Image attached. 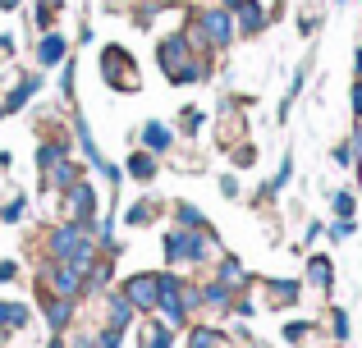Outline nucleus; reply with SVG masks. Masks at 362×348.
Listing matches in <instances>:
<instances>
[{"label":"nucleus","mask_w":362,"mask_h":348,"mask_svg":"<svg viewBox=\"0 0 362 348\" xmlns=\"http://www.w3.org/2000/svg\"><path fill=\"white\" fill-rule=\"evenodd\" d=\"M221 252H225V243L216 234V224H206V229H179V224H170L160 234V257H165L170 270H211L221 261Z\"/></svg>","instance_id":"1"},{"label":"nucleus","mask_w":362,"mask_h":348,"mask_svg":"<svg viewBox=\"0 0 362 348\" xmlns=\"http://www.w3.org/2000/svg\"><path fill=\"white\" fill-rule=\"evenodd\" d=\"M156 69L170 88H193V83H206L216 73V55H197L184 28H175L156 42Z\"/></svg>","instance_id":"2"},{"label":"nucleus","mask_w":362,"mask_h":348,"mask_svg":"<svg viewBox=\"0 0 362 348\" xmlns=\"http://www.w3.org/2000/svg\"><path fill=\"white\" fill-rule=\"evenodd\" d=\"M42 257L46 261H64V266H74V270L88 275L92 261L101 257V248H97V234L92 229H83V224H74V220H60V224H51V229L42 234Z\"/></svg>","instance_id":"3"},{"label":"nucleus","mask_w":362,"mask_h":348,"mask_svg":"<svg viewBox=\"0 0 362 348\" xmlns=\"http://www.w3.org/2000/svg\"><path fill=\"white\" fill-rule=\"evenodd\" d=\"M101 83H106V88H115L119 97L142 92V69H138V60H133L129 46H119V42H106V46H101Z\"/></svg>","instance_id":"4"},{"label":"nucleus","mask_w":362,"mask_h":348,"mask_svg":"<svg viewBox=\"0 0 362 348\" xmlns=\"http://www.w3.org/2000/svg\"><path fill=\"white\" fill-rule=\"evenodd\" d=\"M37 298H74V303H83L88 298V280H83V270L64 266V261H42L37 266Z\"/></svg>","instance_id":"5"},{"label":"nucleus","mask_w":362,"mask_h":348,"mask_svg":"<svg viewBox=\"0 0 362 348\" xmlns=\"http://www.w3.org/2000/svg\"><path fill=\"white\" fill-rule=\"evenodd\" d=\"M156 316L165 325H175V330H188L193 325V316H188L184 307V275L179 270H156Z\"/></svg>","instance_id":"6"},{"label":"nucleus","mask_w":362,"mask_h":348,"mask_svg":"<svg viewBox=\"0 0 362 348\" xmlns=\"http://www.w3.org/2000/svg\"><path fill=\"white\" fill-rule=\"evenodd\" d=\"M64 220L83 224V229H97V220H101V193H97L92 179H78V184L64 193Z\"/></svg>","instance_id":"7"},{"label":"nucleus","mask_w":362,"mask_h":348,"mask_svg":"<svg viewBox=\"0 0 362 348\" xmlns=\"http://www.w3.org/2000/svg\"><path fill=\"white\" fill-rule=\"evenodd\" d=\"M303 280H293V275H266L262 280V303L271 307V312H293V307L303 303Z\"/></svg>","instance_id":"8"},{"label":"nucleus","mask_w":362,"mask_h":348,"mask_svg":"<svg viewBox=\"0 0 362 348\" xmlns=\"http://www.w3.org/2000/svg\"><path fill=\"white\" fill-rule=\"evenodd\" d=\"M115 289L133 303V312H138V316L156 312V270H133V275H124Z\"/></svg>","instance_id":"9"},{"label":"nucleus","mask_w":362,"mask_h":348,"mask_svg":"<svg viewBox=\"0 0 362 348\" xmlns=\"http://www.w3.org/2000/svg\"><path fill=\"white\" fill-rule=\"evenodd\" d=\"M78 179H88V161H78V156H64L60 165H51L46 174H37V188L42 193H55V197H64Z\"/></svg>","instance_id":"10"},{"label":"nucleus","mask_w":362,"mask_h":348,"mask_svg":"<svg viewBox=\"0 0 362 348\" xmlns=\"http://www.w3.org/2000/svg\"><path fill=\"white\" fill-rule=\"evenodd\" d=\"M42 88H46V73H42V69H28V73H18V78H14V88H9L5 97H0V110H5V119L33 106V97H37Z\"/></svg>","instance_id":"11"},{"label":"nucleus","mask_w":362,"mask_h":348,"mask_svg":"<svg viewBox=\"0 0 362 348\" xmlns=\"http://www.w3.org/2000/svg\"><path fill=\"white\" fill-rule=\"evenodd\" d=\"M33 60L42 73L60 69L64 60H69V37L60 32V28H51V32H37V46H33Z\"/></svg>","instance_id":"12"},{"label":"nucleus","mask_w":362,"mask_h":348,"mask_svg":"<svg viewBox=\"0 0 362 348\" xmlns=\"http://www.w3.org/2000/svg\"><path fill=\"white\" fill-rule=\"evenodd\" d=\"M64 156H74V133H37V152H33L37 174H46L51 165H60Z\"/></svg>","instance_id":"13"},{"label":"nucleus","mask_w":362,"mask_h":348,"mask_svg":"<svg viewBox=\"0 0 362 348\" xmlns=\"http://www.w3.org/2000/svg\"><path fill=\"white\" fill-rule=\"evenodd\" d=\"M175 143H179V133H175V124H165V119H147V124L138 128V147L151 152V156H170Z\"/></svg>","instance_id":"14"},{"label":"nucleus","mask_w":362,"mask_h":348,"mask_svg":"<svg viewBox=\"0 0 362 348\" xmlns=\"http://www.w3.org/2000/svg\"><path fill=\"white\" fill-rule=\"evenodd\" d=\"M234 14V28H239L243 42H252V37H262L266 28H271V9L262 5V0H243L239 9H230Z\"/></svg>","instance_id":"15"},{"label":"nucleus","mask_w":362,"mask_h":348,"mask_svg":"<svg viewBox=\"0 0 362 348\" xmlns=\"http://www.w3.org/2000/svg\"><path fill=\"white\" fill-rule=\"evenodd\" d=\"M197 284H202V312L206 316H234V298L239 294H234L230 284H221L216 275H202Z\"/></svg>","instance_id":"16"},{"label":"nucleus","mask_w":362,"mask_h":348,"mask_svg":"<svg viewBox=\"0 0 362 348\" xmlns=\"http://www.w3.org/2000/svg\"><path fill=\"white\" fill-rule=\"evenodd\" d=\"M303 284L317 289L321 298H330V289H335V261H330V252H312L308 266H303Z\"/></svg>","instance_id":"17"},{"label":"nucleus","mask_w":362,"mask_h":348,"mask_svg":"<svg viewBox=\"0 0 362 348\" xmlns=\"http://www.w3.org/2000/svg\"><path fill=\"white\" fill-rule=\"evenodd\" d=\"M211 275L221 280V284H230L234 294H247V289H257V280L247 275V266H243L239 257H234V252H221V261L211 266Z\"/></svg>","instance_id":"18"},{"label":"nucleus","mask_w":362,"mask_h":348,"mask_svg":"<svg viewBox=\"0 0 362 348\" xmlns=\"http://www.w3.org/2000/svg\"><path fill=\"white\" fill-rule=\"evenodd\" d=\"M69 133H74V143H78L83 161H88L92 170H101V165H106V156H101V147H97V138H92V124H88V115H83V110H74Z\"/></svg>","instance_id":"19"},{"label":"nucleus","mask_w":362,"mask_h":348,"mask_svg":"<svg viewBox=\"0 0 362 348\" xmlns=\"http://www.w3.org/2000/svg\"><path fill=\"white\" fill-rule=\"evenodd\" d=\"M289 184H293V152H284V156H280V170H275V174H271V179H266V184L252 193V206H271V202H275V197H280Z\"/></svg>","instance_id":"20"},{"label":"nucleus","mask_w":362,"mask_h":348,"mask_svg":"<svg viewBox=\"0 0 362 348\" xmlns=\"http://www.w3.org/2000/svg\"><path fill=\"white\" fill-rule=\"evenodd\" d=\"M175 325H165L156 312L151 316H138V348H175Z\"/></svg>","instance_id":"21"},{"label":"nucleus","mask_w":362,"mask_h":348,"mask_svg":"<svg viewBox=\"0 0 362 348\" xmlns=\"http://www.w3.org/2000/svg\"><path fill=\"white\" fill-rule=\"evenodd\" d=\"M74 316H78V303H74V298H51V294L42 298V321L51 325V335H64L74 325Z\"/></svg>","instance_id":"22"},{"label":"nucleus","mask_w":362,"mask_h":348,"mask_svg":"<svg viewBox=\"0 0 362 348\" xmlns=\"http://www.w3.org/2000/svg\"><path fill=\"white\" fill-rule=\"evenodd\" d=\"M165 211H170V202H160V197L147 193V197H138V202L124 211V224H129V229H147V224H156Z\"/></svg>","instance_id":"23"},{"label":"nucleus","mask_w":362,"mask_h":348,"mask_svg":"<svg viewBox=\"0 0 362 348\" xmlns=\"http://www.w3.org/2000/svg\"><path fill=\"white\" fill-rule=\"evenodd\" d=\"M124 174L133 179V184H156V174H160V156H151V152H142V147H133L129 152V161H124Z\"/></svg>","instance_id":"24"},{"label":"nucleus","mask_w":362,"mask_h":348,"mask_svg":"<svg viewBox=\"0 0 362 348\" xmlns=\"http://www.w3.org/2000/svg\"><path fill=\"white\" fill-rule=\"evenodd\" d=\"M133 321H138L133 303L119 294V289H106V321H101V325H115V330H129Z\"/></svg>","instance_id":"25"},{"label":"nucleus","mask_w":362,"mask_h":348,"mask_svg":"<svg viewBox=\"0 0 362 348\" xmlns=\"http://www.w3.org/2000/svg\"><path fill=\"white\" fill-rule=\"evenodd\" d=\"M28 325H33V307L5 298V303H0V335H18V330H28Z\"/></svg>","instance_id":"26"},{"label":"nucleus","mask_w":362,"mask_h":348,"mask_svg":"<svg viewBox=\"0 0 362 348\" xmlns=\"http://www.w3.org/2000/svg\"><path fill=\"white\" fill-rule=\"evenodd\" d=\"M188 348H234L230 335L221 325H206V321H193L188 325Z\"/></svg>","instance_id":"27"},{"label":"nucleus","mask_w":362,"mask_h":348,"mask_svg":"<svg viewBox=\"0 0 362 348\" xmlns=\"http://www.w3.org/2000/svg\"><path fill=\"white\" fill-rule=\"evenodd\" d=\"M170 224H179V229H206L211 220H206V211H202V206L179 202V197H175V202H170Z\"/></svg>","instance_id":"28"},{"label":"nucleus","mask_w":362,"mask_h":348,"mask_svg":"<svg viewBox=\"0 0 362 348\" xmlns=\"http://www.w3.org/2000/svg\"><path fill=\"white\" fill-rule=\"evenodd\" d=\"M64 5H69V0H33V28L37 32H51L55 18L64 14Z\"/></svg>","instance_id":"29"},{"label":"nucleus","mask_w":362,"mask_h":348,"mask_svg":"<svg viewBox=\"0 0 362 348\" xmlns=\"http://www.w3.org/2000/svg\"><path fill=\"white\" fill-rule=\"evenodd\" d=\"M83 280H88V294H106L110 280H115V257H97V261H92V270H88Z\"/></svg>","instance_id":"30"},{"label":"nucleus","mask_w":362,"mask_h":348,"mask_svg":"<svg viewBox=\"0 0 362 348\" xmlns=\"http://www.w3.org/2000/svg\"><path fill=\"white\" fill-rule=\"evenodd\" d=\"M78 55H69V60L60 64V83H55V92H60V101L64 106H74V101H78Z\"/></svg>","instance_id":"31"},{"label":"nucleus","mask_w":362,"mask_h":348,"mask_svg":"<svg viewBox=\"0 0 362 348\" xmlns=\"http://www.w3.org/2000/svg\"><path fill=\"white\" fill-rule=\"evenodd\" d=\"M280 340H284V344H293V348H303L308 340H321V325H317V321H284Z\"/></svg>","instance_id":"32"},{"label":"nucleus","mask_w":362,"mask_h":348,"mask_svg":"<svg viewBox=\"0 0 362 348\" xmlns=\"http://www.w3.org/2000/svg\"><path fill=\"white\" fill-rule=\"evenodd\" d=\"M358 124H354V133L344 138V143H335V152H330V161H335V170H358Z\"/></svg>","instance_id":"33"},{"label":"nucleus","mask_w":362,"mask_h":348,"mask_svg":"<svg viewBox=\"0 0 362 348\" xmlns=\"http://www.w3.org/2000/svg\"><path fill=\"white\" fill-rule=\"evenodd\" d=\"M303 88H308V64H298V69H293V78H289V92L280 97V110H275V115H280V124L289 119V110H293V101L303 97Z\"/></svg>","instance_id":"34"},{"label":"nucleus","mask_w":362,"mask_h":348,"mask_svg":"<svg viewBox=\"0 0 362 348\" xmlns=\"http://www.w3.org/2000/svg\"><path fill=\"white\" fill-rule=\"evenodd\" d=\"M202 124H206V110L202 106H184V110H179V119H175V133L179 138H197V133H202Z\"/></svg>","instance_id":"35"},{"label":"nucleus","mask_w":362,"mask_h":348,"mask_svg":"<svg viewBox=\"0 0 362 348\" xmlns=\"http://www.w3.org/2000/svg\"><path fill=\"white\" fill-rule=\"evenodd\" d=\"M330 211H335V220H358V193L354 188H335L330 193Z\"/></svg>","instance_id":"36"},{"label":"nucleus","mask_w":362,"mask_h":348,"mask_svg":"<svg viewBox=\"0 0 362 348\" xmlns=\"http://www.w3.org/2000/svg\"><path fill=\"white\" fill-rule=\"evenodd\" d=\"M326 330L335 344H349V335H354V321H349L344 307H326Z\"/></svg>","instance_id":"37"},{"label":"nucleus","mask_w":362,"mask_h":348,"mask_svg":"<svg viewBox=\"0 0 362 348\" xmlns=\"http://www.w3.org/2000/svg\"><path fill=\"white\" fill-rule=\"evenodd\" d=\"M28 220V197L14 193L9 202H0V224H23Z\"/></svg>","instance_id":"38"},{"label":"nucleus","mask_w":362,"mask_h":348,"mask_svg":"<svg viewBox=\"0 0 362 348\" xmlns=\"http://www.w3.org/2000/svg\"><path fill=\"white\" fill-rule=\"evenodd\" d=\"M225 152H230L234 170H252V165H257V147L247 143V138H243V143H234V147H225Z\"/></svg>","instance_id":"39"},{"label":"nucleus","mask_w":362,"mask_h":348,"mask_svg":"<svg viewBox=\"0 0 362 348\" xmlns=\"http://www.w3.org/2000/svg\"><path fill=\"white\" fill-rule=\"evenodd\" d=\"M326 239H330V243L358 239V220H330V224H326Z\"/></svg>","instance_id":"40"},{"label":"nucleus","mask_w":362,"mask_h":348,"mask_svg":"<svg viewBox=\"0 0 362 348\" xmlns=\"http://www.w3.org/2000/svg\"><path fill=\"white\" fill-rule=\"evenodd\" d=\"M97 348H124V330H115V325H101V330H97Z\"/></svg>","instance_id":"41"},{"label":"nucleus","mask_w":362,"mask_h":348,"mask_svg":"<svg viewBox=\"0 0 362 348\" xmlns=\"http://www.w3.org/2000/svg\"><path fill=\"white\" fill-rule=\"evenodd\" d=\"M216 188H221V197H230V202H234V197H243L239 174H221V179H216Z\"/></svg>","instance_id":"42"},{"label":"nucleus","mask_w":362,"mask_h":348,"mask_svg":"<svg viewBox=\"0 0 362 348\" xmlns=\"http://www.w3.org/2000/svg\"><path fill=\"white\" fill-rule=\"evenodd\" d=\"M14 55H18L14 32H0V69H5V64H14Z\"/></svg>","instance_id":"43"},{"label":"nucleus","mask_w":362,"mask_h":348,"mask_svg":"<svg viewBox=\"0 0 362 348\" xmlns=\"http://www.w3.org/2000/svg\"><path fill=\"white\" fill-rule=\"evenodd\" d=\"M349 110H354V124H362V78L349 83Z\"/></svg>","instance_id":"44"},{"label":"nucleus","mask_w":362,"mask_h":348,"mask_svg":"<svg viewBox=\"0 0 362 348\" xmlns=\"http://www.w3.org/2000/svg\"><path fill=\"white\" fill-rule=\"evenodd\" d=\"M18 275H23V266H18L14 257H0V284H14Z\"/></svg>","instance_id":"45"},{"label":"nucleus","mask_w":362,"mask_h":348,"mask_svg":"<svg viewBox=\"0 0 362 348\" xmlns=\"http://www.w3.org/2000/svg\"><path fill=\"white\" fill-rule=\"evenodd\" d=\"M317 239H326V220H312L308 229H303V243H308V248H312Z\"/></svg>","instance_id":"46"},{"label":"nucleus","mask_w":362,"mask_h":348,"mask_svg":"<svg viewBox=\"0 0 362 348\" xmlns=\"http://www.w3.org/2000/svg\"><path fill=\"white\" fill-rule=\"evenodd\" d=\"M354 78H362V46H354Z\"/></svg>","instance_id":"47"},{"label":"nucleus","mask_w":362,"mask_h":348,"mask_svg":"<svg viewBox=\"0 0 362 348\" xmlns=\"http://www.w3.org/2000/svg\"><path fill=\"white\" fill-rule=\"evenodd\" d=\"M0 9H5V14H14V9H23V0H0Z\"/></svg>","instance_id":"48"},{"label":"nucleus","mask_w":362,"mask_h":348,"mask_svg":"<svg viewBox=\"0 0 362 348\" xmlns=\"http://www.w3.org/2000/svg\"><path fill=\"white\" fill-rule=\"evenodd\" d=\"M9 165H14V156H9V152H0V174H9Z\"/></svg>","instance_id":"49"},{"label":"nucleus","mask_w":362,"mask_h":348,"mask_svg":"<svg viewBox=\"0 0 362 348\" xmlns=\"http://www.w3.org/2000/svg\"><path fill=\"white\" fill-rule=\"evenodd\" d=\"M335 5H339V9H344V5H349V0H335Z\"/></svg>","instance_id":"50"},{"label":"nucleus","mask_w":362,"mask_h":348,"mask_svg":"<svg viewBox=\"0 0 362 348\" xmlns=\"http://www.w3.org/2000/svg\"><path fill=\"white\" fill-rule=\"evenodd\" d=\"M0 119H5V110H0Z\"/></svg>","instance_id":"51"},{"label":"nucleus","mask_w":362,"mask_h":348,"mask_svg":"<svg viewBox=\"0 0 362 348\" xmlns=\"http://www.w3.org/2000/svg\"><path fill=\"white\" fill-rule=\"evenodd\" d=\"M160 5H170V0H160Z\"/></svg>","instance_id":"52"}]
</instances>
